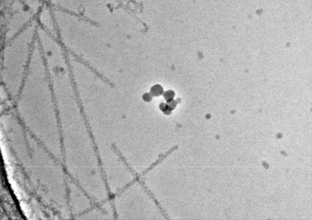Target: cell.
<instances>
[{"label": "cell", "instance_id": "cell-5", "mask_svg": "<svg viewBox=\"0 0 312 220\" xmlns=\"http://www.w3.org/2000/svg\"><path fill=\"white\" fill-rule=\"evenodd\" d=\"M153 95L151 93H146L143 95V99L146 102L151 101Z\"/></svg>", "mask_w": 312, "mask_h": 220}, {"label": "cell", "instance_id": "cell-1", "mask_svg": "<svg viewBox=\"0 0 312 220\" xmlns=\"http://www.w3.org/2000/svg\"><path fill=\"white\" fill-rule=\"evenodd\" d=\"M31 34H17L5 43L1 53V80L14 102L27 73L36 39Z\"/></svg>", "mask_w": 312, "mask_h": 220}, {"label": "cell", "instance_id": "cell-2", "mask_svg": "<svg viewBox=\"0 0 312 220\" xmlns=\"http://www.w3.org/2000/svg\"><path fill=\"white\" fill-rule=\"evenodd\" d=\"M151 93L153 96H159L163 93V89L161 86L158 85H154L153 86L151 89Z\"/></svg>", "mask_w": 312, "mask_h": 220}, {"label": "cell", "instance_id": "cell-4", "mask_svg": "<svg viewBox=\"0 0 312 220\" xmlns=\"http://www.w3.org/2000/svg\"><path fill=\"white\" fill-rule=\"evenodd\" d=\"M177 101L175 100L174 99L171 100L167 102V107L168 109L172 111V110H174V109L176 108V106H177Z\"/></svg>", "mask_w": 312, "mask_h": 220}, {"label": "cell", "instance_id": "cell-3", "mask_svg": "<svg viewBox=\"0 0 312 220\" xmlns=\"http://www.w3.org/2000/svg\"><path fill=\"white\" fill-rule=\"evenodd\" d=\"M163 94L165 99L168 102L173 99V98L175 97V94L174 92L172 90H168V91L163 92Z\"/></svg>", "mask_w": 312, "mask_h": 220}, {"label": "cell", "instance_id": "cell-6", "mask_svg": "<svg viewBox=\"0 0 312 220\" xmlns=\"http://www.w3.org/2000/svg\"><path fill=\"white\" fill-rule=\"evenodd\" d=\"M160 109H161L162 111H163L164 112H166L167 109H168V108H167V104H165L164 103H162L160 105Z\"/></svg>", "mask_w": 312, "mask_h": 220}]
</instances>
